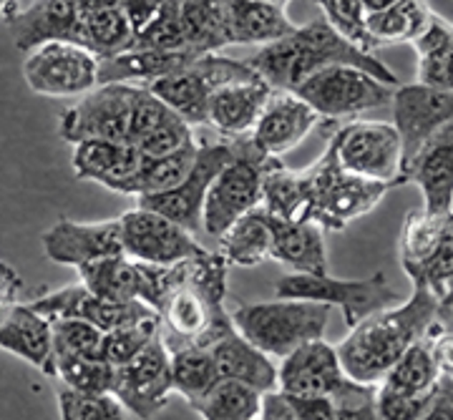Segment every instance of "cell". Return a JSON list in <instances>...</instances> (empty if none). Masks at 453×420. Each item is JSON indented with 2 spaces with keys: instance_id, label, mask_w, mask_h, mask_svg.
Returning a JSON list of instances; mask_svg holds the SVG:
<instances>
[{
  "instance_id": "obj_4",
  "label": "cell",
  "mask_w": 453,
  "mask_h": 420,
  "mask_svg": "<svg viewBox=\"0 0 453 420\" xmlns=\"http://www.w3.org/2000/svg\"><path fill=\"white\" fill-rule=\"evenodd\" d=\"M237 332L270 357H285L310 340L325 338L330 305L280 297L275 302H244L229 312Z\"/></svg>"
},
{
  "instance_id": "obj_36",
  "label": "cell",
  "mask_w": 453,
  "mask_h": 420,
  "mask_svg": "<svg viewBox=\"0 0 453 420\" xmlns=\"http://www.w3.org/2000/svg\"><path fill=\"white\" fill-rule=\"evenodd\" d=\"M434 11L426 0H393L388 8L365 16V31L375 49L390 43H411L426 28Z\"/></svg>"
},
{
  "instance_id": "obj_33",
  "label": "cell",
  "mask_w": 453,
  "mask_h": 420,
  "mask_svg": "<svg viewBox=\"0 0 453 420\" xmlns=\"http://www.w3.org/2000/svg\"><path fill=\"white\" fill-rule=\"evenodd\" d=\"M184 46L196 56L232 46L225 0H177Z\"/></svg>"
},
{
  "instance_id": "obj_14",
  "label": "cell",
  "mask_w": 453,
  "mask_h": 420,
  "mask_svg": "<svg viewBox=\"0 0 453 420\" xmlns=\"http://www.w3.org/2000/svg\"><path fill=\"white\" fill-rule=\"evenodd\" d=\"M119 229H121L124 255L144 264L169 267L204 252V247L196 242L195 232L172 222L159 211L146 210L139 204L136 210L124 211L119 217Z\"/></svg>"
},
{
  "instance_id": "obj_43",
  "label": "cell",
  "mask_w": 453,
  "mask_h": 420,
  "mask_svg": "<svg viewBox=\"0 0 453 420\" xmlns=\"http://www.w3.org/2000/svg\"><path fill=\"white\" fill-rule=\"evenodd\" d=\"M405 275L411 277L413 285L428 287L431 294L436 297L441 305L451 308L453 302V234L446 237L441 247L431 257L405 270Z\"/></svg>"
},
{
  "instance_id": "obj_19",
  "label": "cell",
  "mask_w": 453,
  "mask_h": 420,
  "mask_svg": "<svg viewBox=\"0 0 453 420\" xmlns=\"http://www.w3.org/2000/svg\"><path fill=\"white\" fill-rule=\"evenodd\" d=\"M41 244H43V255L50 262L65 267H81L94 259L124 255L119 219L91 222V225L58 219L41 234Z\"/></svg>"
},
{
  "instance_id": "obj_38",
  "label": "cell",
  "mask_w": 453,
  "mask_h": 420,
  "mask_svg": "<svg viewBox=\"0 0 453 420\" xmlns=\"http://www.w3.org/2000/svg\"><path fill=\"white\" fill-rule=\"evenodd\" d=\"M262 393L247 383L219 378L204 395H199L192 410L210 420H257Z\"/></svg>"
},
{
  "instance_id": "obj_37",
  "label": "cell",
  "mask_w": 453,
  "mask_h": 420,
  "mask_svg": "<svg viewBox=\"0 0 453 420\" xmlns=\"http://www.w3.org/2000/svg\"><path fill=\"white\" fill-rule=\"evenodd\" d=\"M451 237V214H436L428 210H411L401 229V264L411 270L436 252L441 242Z\"/></svg>"
},
{
  "instance_id": "obj_6",
  "label": "cell",
  "mask_w": 453,
  "mask_h": 420,
  "mask_svg": "<svg viewBox=\"0 0 453 420\" xmlns=\"http://www.w3.org/2000/svg\"><path fill=\"white\" fill-rule=\"evenodd\" d=\"M229 146L232 157L211 179L202 207V226L210 237H219L226 226L257 210L262 202V169L270 157L259 151L250 134L229 139Z\"/></svg>"
},
{
  "instance_id": "obj_15",
  "label": "cell",
  "mask_w": 453,
  "mask_h": 420,
  "mask_svg": "<svg viewBox=\"0 0 453 420\" xmlns=\"http://www.w3.org/2000/svg\"><path fill=\"white\" fill-rule=\"evenodd\" d=\"M229 157H232L229 139L196 144V159L195 166L189 169V174L181 179L177 187H172L166 192L136 196V204L159 211L184 229L196 232L202 226V207H204V196H207L211 179L219 174V169L225 166Z\"/></svg>"
},
{
  "instance_id": "obj_1",
  "label": "cell",
  "mask_w": 453,
  "mask_h": 420,
  "mask_svg": "<svg viewBox=\"0 0 453 420\" xmlns=\"http://www.w3.org/2000/svg\"><path fill=\"white\" fill-rule=\"evenodd\" d=\"M226 270L225 257L207 249L177 264L159 267L151 308L159 315L166 347H210L222 332L234 327L225 308Z\"/></svg>"
},
{
  "instance_id": "obj_18",
  "label": "cell",
  "mask_w": 453,
  "mask_h": 420,
  "mask_svg": "<svg viewBox=\"0 0 453 420\" xmlns=\"http://www.w3.org/2000/svg\"><path fill=\"white\" fill-rule=\"evenodd\" d=\"M35 312H41L49 320H61V317H76V320H86V323L96 325L98 330H113L119 325L134 323L149 315H157L146 302H113V300H104L94 292L88 290L83 282L68 285L56 292H46L38 300L28 302Z\"/></svg>"
},
{
  "instance_id": "obj_22",
  "label": "cell",
  "mask_w": 453,
  "mask_h": 420,
  "mask_svg": "<svg viewBox=\"0 0 453 420\" xmlns=\"http://www.w3.org/2000/svg\"><path fill=\"white\" fill-rule=\"evenodd\" d=\"M405 184L413 181L423 195V210L451 214L453 210V126L436 131L403 166Z\"/></svg>"
},
{
  "instance_id": "obj_5",
  "label": "cell",
  "mask_w": 453,
  "mask_h": 420,
  "mask_svg": "<svg viewBox=\"0 0 453 420\" xmlns=\"http://www.w3.org/2000/svg\"><path fill=\"white\" fill-rule=\"evenodd\" d=\"M308 174L310 199H308V222H315L327 232H342L350 222L371 214L393 184L372 181L340 169L333 149L327 146L323 157L305 169Z\"/></svg>"
},
{
  "instance_id": "obj_47",
  "label": "cell",
  "mask_w": 453,
  "mask_h": 420,
  "mask_svg": "<svg viewBox=\"0 0 453 420\" xmlns=\"http://www.w3.org/2000/svg\"><path fill=\"white\" fill-rule=\"evenodd\" d=\"M375 390L378 383H357L353 378H345L330 395L335 420H378Z\"/></svg>"
},
{
  "instance_id": "obj_24",
  "label": "cell",
  "mask_w": 453,
  "mask_h": 420,
  "mask_svg": "<svg viewBox=\"0 0 453 420\" xmlns=\"http://www.w3.org/2000/svg\"><path fill=\"white\" fill-rule=\"evenodd\" d=\"M0 350L23 357L28 365L53 378L50 320L26 302L0 309Z\"/></svg>"
},
{
  "instance_id": "obj_34",
  "label": "cell",
  "mask_w": 453,
  "mask_h": 420,
  "mask_svg": "<svg viewBox=\"0 0 453 420\" xmlns=\"http://www.w3.org/2000/svg\"><path fill=\"white\" fill-rule=\"evenodd\" d=\"M217 242H219V255L225 257L226 264L257 267L267 262L273 252V232L262 207L247 211L237 222H232L217 237Z\"/></svg>"
},
{
  "instance_id": "obj_54",
  "label": "cell",
  "mask_w": 453,
  "mask_h": 420,
  "mask_svg": "<svg viewBox=\"0 0 453 420\" xmlns=\"http://www.w3.org/2000/svg\"><path fill=\"white\" fill-rule=\"evenodd\" d=\"M16 11H20V8H18L16 0H0V16L5 18V20L13 16Z\"/></svg>"
},
{
  "instance_id": "obj_17",
  "label": "cell",
  "mask_w": 453,
  "mask_h": 420,
  "mask_svg": "<svg viewBox=\"0 0 453 420\" xmlns=\"http://www.w3.org/2000/svg\"><path fill=\"white\" fill-rule=\"evenodd\" d=\"M323 124L318 111L308 106L295 91L273 88L259 111L250 139L267 157H282L297 144H303L312 131Z\"/></svg>"
},
{
  "instance_id": "obj_9",
  "label": "cell",
  "mask_w": 453,
  "mask_h": 420,
  "mask_svg": "<svg viewBox=\"0 0 453 420\" xmlns=\"http://www.w3.org/2000/svg\"><path fill=\"white\" fill-rule=\"evenodd\" d=\"M255 76L257 71L250 64L225 58L219 53H204V56H196L184 71L149 83L146 88L154 96L162 98L172 111L195 129V126L207 124V103L214 88L232 81L255 79Z\"/></svg>"
},
{
  "instance_id": "obj_29",
  "label": "cell",
  "mask_w": 453,
  "mask_h": 420,
  "mask_svg": "<svg viewBox=\"0 0 453 420\" xmlns=\"http://www.w3.org/2000/svg\"><path fill=\"white\" fill-rule=\"evenodd\" d=\"M210 353L217 363L219 378H232L247 383L259 393L277 388V365L257 350L247 338L237 332V327H229L210 345Z\"/></svg>"
},
{
  "instance_id": "obj_53",
  "label": "cell",
  "mask_w": 453,
  "mask_h": 420,
  "mask_svg": "<svg viewBox=\"0 0 453 420\" xmlns=\"http://www.w3.org/2000/svg\"><path fill=\"white\" fill-rule=\"evenodd\" d=\"M393 0H360V5H363V11H365V16L368 13H375V11H383V8H388Z\"/></svg>"
},
{
  "instance_id": "obj_31",
  "label": "cell",
  "mask_w": 453,
  "mask_h": 420,
  "mask_svg": "<svg viewBox=\"0 0 453 420\" xmlns=\"http://www.w3.org/2000/svg\"><path fill=\"white\" fill-rule=\"evenodd\" d=\"M226 23L232 43H273L277 38L295 31V23L288 16L285 5L267 0H225Z\"/></svg>"
},
{
  "instance_id": "obj_27",
  "label": "cell",
  "mask_w": 453,
  "mask_h": 420,
  "mask_svg": "<svg viewBox=\"0 0 453 420\" xmlns=\"http://www.w3.org/2000/svg\"><path fill=\"white\" fill-rule=\"evenodd\" d=\"M195 58L196 53L187 49H129L124 50V53L109 56V58H98V83H136V86H149V83L184 71Z\"/></svg>"
},
{
  "instance_id": "obj_21",
  "label": "cell",
  "mask_w": 453,
  "mask_h": 420,
  "mask_svg": "<svg viewBox=\"0 0 453 420\" xmlns=\"http://www.w3.org/2000/svg\"><path fill=\"white\" fill-rule=\"evenodd\" d=\"M76 270H79L83 285L104 300H113V302L139 300V302H146L149 308L154 305L159 264H144V262H136L127 255H119V257L86 262Z\"/></svg>"
},
{
  "instance_id": "obj_35",
  "label": "cell",
  "mask_w": 453,
  "mask_h": 420,
  "mask_svg": "<svg viewBox=\"0 0 453 420\" xmlns=\"http://www.w3.org/2000/svg\"><path fill=\"white\" fill-rule=\"evenodd\" d=\"M196 159V141L179 149L174 154H164V157H151L144 159L142 166L131 174L121 179L119 184H113L111 192L127 196H146L166 192L172 187H177L181 179L189 174V169L195 166Z\"/></svg>"
},
{
  "instance_id": "obj_25",
  "label": "cell",
  "mask_w": 453,
  "mask_h": 420,
  "mask_svg": "<svg viewBox=\"0 0 453 420\" xmlns=\"http://www.w3.org/2000/svg\"><path fill=\"white\" fill-rule=\"evenodd\" d=\"M273 86L259 76L232 81L214 88L207 103V124L219 131L225 139L244 136L255 129L259 111L270 96Z\"/></svg>"
},
{
  "instance_id": "obj_52",
  "label": "cell",
  "mask_w": 453,
  "mask_h": 420,
  "mask_svg": "<svg viewBox=\"0 0 453 420\" xmlns=\"http://www.w3.org/2000/svg\"><path fill=\"white\" fill-rule=\"evenodd\" d=\"M20 292H23V277L8 262L0 259V309L16 305Z\"/></svg>"
},
{
  "instance_id": "obj_48",
  "label": "cell",
  "mask_w": 453,
  "mask_h": 420,
  "mask_svg": "<svg viewBox=\"0 0 453 420\" xmlns=\"http://www.w3.org/2000/svg\"><path fill=\"white\" fill-rule=\"evenodd\" d=\"M195 141V134H192V126L172 111L157 129H151L146 134L144 139L136 141V149L144 159H151V157H164V154H174L179 149H184L187 144Z\"/></svg>"
},
{
  "instance_id": "obj_2",
  "label": "cell",
  "mask_w": 453,
  "mask_h": 420,
  "mask_svg": "<svg viewBox=\"0 0 453 420\" xmlns=\"http://www.w3.org/2000/svg\"><path fill=\"white\" fill-rule=\"evenodd\" d=\"M441 312H451V308L441 305L428 287L413 285L408 300L372 312L350 327L335 347L340 368L357 383H380L405 347L421 338Z\"/></svg>"
},
{
  "instance_id": "obj_51",
  "label": "cell",
  "mask_w": 453,
  "mask_h": 420,
  "mask_svg": "<svg viewBox=\"0 0 453 420\" xmlns=\"http://www.w3.org/2000/svg\"><path fill=\"white\" fill-rule=\"evenodd\" d=\"M121 3H124V11H127V16H129L134 35H136L151 18L162 11V5L166 0H121Z\"/></svg>"
},
{
  "instance_id": "obj_45",
  "label": "cell",
  "mask_w": 453,
  "mask_h": 420,
  "mask_svg": "<svg viewBox=\"0 0 453 420\" xmlns=\"http://www.w3.org/2000/svg\"><path fill=\"white\" fill-rule=\"evenodd\" d=\"M131 49L149 50H179L184 46V33H181V20H179L177 0H166L162 11L146 23L142 31L134 35Z\"/></svg>"
},
{
  "instance_id": "obj_26",
  "label": "cell",
  "mask_w": 453,
  "mask_h": 420,
  "mask_svg": "<svg viewBox=\"0 0 453 420\" xmlns=\"http://www.w3.org/2000/svg\"><path fill=\"white\" fill-rule=\"evenodd\" d=\"M265 211V210H262ZM265 219L273 232L270 259L290 267L303 275H325L327 272V249L320 226L315 222H288L265 211Z\"/></svg>"
},
{
  "instance_id": "obj_32",
  "label": "cell",
  "mask_w": 453,
  "mask_h": 420,
  "mask_svg": "<svg viewBox=\"0 0 453 420\" xmlns=\"http://www.w3.org/2000/svg\"><path fill=\"white\" fill-rule=\"evenodd\" d=\"M308 174L295 172L280 162V157H270L262 169V202L259 207L270 217L288 222H308Z\"/></svg>"
},
{
  "instance_id": "obj_41",
  "label": "cell",
  "mask_w": 453,
  "mask_h": 420,
  "mask_svg": "<svg viewBox=\"0 0 453 420\" xmlns=\"http://www.w3.org/2000/svg\"><path fill=\"white\" fill-rule=\"evenodd\" d=\"M56 398L64 420H119L129 416L113 393H83L58 383Z\"/></svg>"
},
{
  "instance_id": "obj_55",
  "label": "cell",
  "mask_w": 453,
  "mask_h": 420,
  "mask_svg": "<svg viewBox=\"0 0 453 420\" xmlns=\"http://www.w3.org/2000/svg\"><path fill=\"white\" fill-rule=\"evenodd\" d=\"M267 3H277V5H285V8H288V3H290V0H267Z\"/></svg>"
},
{
  "instance_id": "obj_16",
  "label": "cell",
  "mask_w": 453,
  "mask_h": 420,
  "mask_svg": "<svg viewBox=\"0 0 453 420\" xmlns=\"http://www.w3.org/2000/svg\"><path fill=\"white\" fill-rule=\"evenodd\" d=\"M393 129L403 146V166L436 131L451 124L453 91L431 88L423 83H408L393 91Z\"/></svg>"
},
{
  "instance_id": "obj_10",
  "label": "cell",
  "mask_w": 453,
  "mask_h": 420,
  "mask_svg": "<svg viewBox=\"0 0 453 420\" xmlns=\"http://www.w3.org/2000/svg\"><path fill=\"white\" fill-rule=\"evenodd\" d=\"M295 94L323 121H342L390 103L393 88L357 65H327L300 83Z\"/></svg>"
},
{
  "instance_id": "obj_39",
  "label": "cell",
  "mask_w": 453,
  "mask_h": 420,
  "mask_svg": "<svg viewBox=\"0 0 453 420\" xmlns=\"http://www.w3.org/2000/svg\"><path fill=\"white\" fill-rule=\"evenodd\" d=\"M172 353V388L192 405L219 380L217 363L204 345H177Z\"/></svg>"
},
{
  "instance_id": "obj_11",
  "label": "cell",
  "mask_w": 453,
  "mask_h": 420,
  "mask_svg": "<svg viewBox=\"0 0 453 420\" xmlns=\"http://www.w3.org/2000/svg\"><path fill=\"white\" fill-rule=\"evenodd\" d=\"M23 76L38 96L79 98L98 86V58L79 43L46 41L28 50Z\"/></svg>"
},
{
  "instance_id": "obj_23",
  "label": "cell",
  "mask_w": 453,
  "mask_h": 420,
  "mask_svg": "<svg viewBox=\"0 0 453 420\" xmlns=\"http://www.w3.org/2000/svg\"><path fill=\"white\" fill-rule=\"evenodd\" d=\"M18 50L28 53L46 41H68L81 46L79 0H35L5 20Z\"/></svg>"
},
{
  "instance_id": "obj_28",
  "label": "cell",
  "mask_w": 453,
  "mask_h": 420,
  "mask_svg": "<svg viewBox=\"0 0 453 420\" xmlns=\"http://www.w3.org/2000/svg\"><path fill=\"white\" fill-rule=\"evenodd\" d=\"M81 46L96 58H109L131 49L134 28L121 0H79Z\"/></svg>"
},
{
  "instance_id": "obj_40",
  "label": "cell",
  "mask_w": 453,
  "mask_h": 420,
  "mask_svg": "<svg viewBox=\"0 0 453 420\" xmlns=\"http://www.w3.org/2000/svg\"><path fill=\"white\" fill-rule=\"evenodd\" d=\"M53 378L83 393H111L113 365L104 357L53 355Z\"/></svg>"
},
{
  "instance_id": "obj_50",
  "label": "cell",
  "mask_w": 453,
  "mask_h": 420,
  "mask_svg": "<svg viewBox=\"0 0 453 420\" xmlns=\"http://www.w3.org/2000/svg\"><path fill=\"white\" fill-rule=\"evenodd\" d=\"M292 420H335L330 398L325 395H292L285 393Z\"/></svg>"
},
{
  "instance_id": "obj_56",
  "label": "cell",
  "mask_w": 453,
  "mask_h": 420,
  "mask_svg": "<svg viewBox=\"0 0 453 420\" xmlns=\"http://www.w3.org/2000/svg\"><path fill=\"white\" fill-rule=\"evenodd\" d=\"M310 3H315V0H310Z\"/></svg>"
},
{
  "instance_id": "obj_30",
  "label": "cell",
  "mask_w": 453,
  "mask_h": 420,
  "mask_svg": "<svg viewBox=\"0 0 453 420\" xmlns=\"http://www.w3.org/2000/svg\"><path fill=\"white\" fill-rule=\"evenodd\" d=\"M144 162L139 149L129 141H106V139H88L73 144L71 166L76 179H91L101 187L113 189L121 179L131 177Z\"/></svg>"
},
{
  "instance_id": "obj_44",
  "label": "cell",
  "mask_w": 453,
  "mask_h": 420,
  "mask_svg": "<svg viewBox=\"0 0 453 420\" xmlns=\"http://www.w3.org/2000/svg\"><path fill=\"white\" fill-rule=\"evenodd\" d=\"M50 335H53V355L101 357L104 330H98L96 325L76 317H61V320H50Z\"/></svg>"
},
{
  "instance_id": "obj_49",
  "label": "cell",
  "mask_w": 453,
  "mask_h": 420,
  "mask_svg": "<svg viewBox=\"0 0 453 420\" xmlns=\"http://www.w3.org/2000/svg\"><path fill=\"white\" fill-rule=\"evenodd\" d=\"M169 113H172V109L164 103L162 98L154 96L146 86H139L129 116V144H136L139 139H144L146 134L157 129Z\"/></svg>"
},
{
  "instance_id": "obj_3",
  "label": "cell",
  "mask_w": 453,
  "mask_h": 420,
  "mask_svg": "<svg viewBox=\"0 0 453 420\" xmlns=\"http://www.w3.org/2000/svg\"><path fill=\"white\" fill-rule=\"evenodd\" d=\"M247 64L257 71L262 81L282 91H295L305 79L327 65H357L378 81L388 86L398 83L388 65L378 61L372 53L353 46L325 18H315L305 26H295L292 33L262 46L257 56H252Z\"/></svg>"
},
{
  "instance_id": "obj_20",
  "label": "cell",
  "mask_w": 453,
  "mask_h": 420,
  "mask_svg": "<svg viewBox=\"0 0 453 420\" xmlns=\"http://www.w3.org/2000/svg\"><path fill=\"white\" fill-rule=\"evenodd\" d=\"M280 360L282 363L277 365V390L292 393V395L330 398L340 388V383L348 378L340 368L335 347L323 338L310 340Z\"/></svg>"
},
{
  "instance_id": "obj_12",
  "label": "cell",
  "mask_w": 453,
  "mask_h": 420,
  "mask_svg": "<svg viewBox=\"0 0 453 420\" xmlns=\"http://www.w3.org/2000/svg\"><path fill=\"white\" fill-rule=\"evenodd\" d=\"M134 83H98L61 111L58 136L68 144L88 139L129 141V116L136 96Z\"/></svg>"
},
{
  "instance_id": "obj_7",
  "label": "cell",
  "mask_w": 453,
  "mask_h": 420,
  "mask_svg": "<svg viewBox=\"0 0 453 420\" xmlns=\"http://www.w3.org/2000/svg\"><path fill=\"white\" fill-rule=\"evenodd\" d=\"M275 292L277 297L315 300L330 308H340L348 327L365 320L372 312L403 302L398 290H393L388 285L386 272H375L368 279H335L327 272L325 275L288 272L275 282Z\"/></svg>"
},
{
  "instance_id": "obj_13",
  "label": "cell",
  "mask_w": 453,
  "mask_h": 420,
  "mask_svg": "<svg viewBox=\"0 0 453 420\" xmlns=\"http://www.w3.org/2000/svg\"><path fill=\"white\" fill-rule=\"evenodd\" d=\"M111 393L129 416L154 418L162 410L172 388V353L162 338V330L146 342L124 365L113 368Z\"/></svg>"
},
{
  "instance_id": "obj_46",
  "label": "cell",
  "mask_w": 453,
  "mask_h": 420,
  "mask_svg": "<svg viewBox=\"0 0 453 420\" xmlns=\"http://www.w3.org/2000/svg\"><path fill=\"white\" fill-rule=\"evenodd\" d=\"M323 8V18L340 33L345 35L353 46L365 53L375 50V43L365 31V11L360 0H315Z\"/></svg>"
},
{
  "instance_id": "obj_42",
  "label": "cell",
  "mask_w": 453,
  "mask_h": 420,
  "mask_svg": "<svg viewBox=\"0 0 453 420\" xmlns=\"http://www.w3.org/2000/svg\"><path fill=\"white\" fill-rule=\"evenodd\" d=\"M159 330H162L159 315H149V317H142V320H134V323L119 325V327H113V330H106V332H104V342H101V357H104L109 365H113V368H116V365H124V363L136 355V353H139Z\"/></svg>"
},
{
  "instance_id": "obj_8",
  "label": "cell",
  "mask_w": 453,
  "mask_h": 420,
  "mask_svg": "<svg viewBox=\"0 0 453 420\" xmlns=\"http://www.w3.org/2000/svg\"><path fill=\"white\" fill-rule=\"evenodd\" d=\"M327 146L333 149L340 169L356 177L386 181L393 187L405 184L403 146L393 124H383V121L335 124Z\"/></svg>"
}]
</instances>
